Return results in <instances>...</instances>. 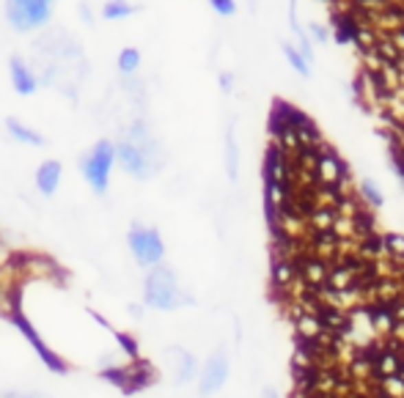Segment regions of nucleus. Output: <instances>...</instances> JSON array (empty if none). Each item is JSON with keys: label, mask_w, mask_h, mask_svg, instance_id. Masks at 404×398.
<instances>
[{"label": "nucleus", "mask_w": 404, "mask_h": 398, "mask_svg": "<svg viewBox=\"0 0 404 398\" xmlns=\"http://www.w3.org/2000/svg\"><path fill=\"white\" fill-rule=\"evenodd\" d=\"M192 294H187L176 277V272L168 264L151 266L143 274V305L157 313H176L187 305H192Z\"/></svg>", "instance_id": "nucleus-1"}, {"label": "nucleus", "mask_w": 404, "mask_h": 398, "mask_svg": "<svg viewBox=\"0 0 404 398\" xmlns=\"http://www.w3.org/2000/svg\"><path fill=\"white\" fill-rule=\"evenodd\" d=\"M113 165H115V145H113V140H107V137L96 140V143L80 156V173H82V178H85V184H88L96 195H104V192H107Z\"/></svg>", "instance_id": "nucleus-2"}, {"label": "nucleus", "mask_w": 404, "mask_h": 398, "mask_svg": "<svg viewBox=\"0 0 404 398\" xmlns=\"http://www.w3.org/2000/svg\"><path fill=\"white\" fill-rule=\"evenodd\" d=\"M8 310H5V316H8V321L16 327V332L30 343V349L36 351V357L47 365V371H52V373H58V376H63V373H69V362L58 354V351H52L47 343H44V338L38 335V329L33 327V321L25 316V310H22V305H19V299H11L8 305H5Z\"/></svg>", "instance_id": "nucleus-3"}, {"label": "nucleus", "mask_w": 404, "mask_h": 398, "mask_svg": "<svg viewBox=\"0 0 404 398\" xmlns=\"http://www.w3.org/2000/svg\"><path fill=\"white\" fill-rule=\"evenodd\" d=\"M228 379H231V351L225 343H217L198 365V376H195L198 398H214L228 384Z\"/></svg>", "instance_id": "nucleus-4"}, {"label": "nucleus", "mask_w": 404, "mask_h": 398, "mask_svg": "<svg viewBox=\"0 0 404 398\" xmlns=\"http://www.w3.org/2000/svg\"><path fill=\"white\" fill-rule=\"evenodd\" d=\"M113 145H115V165L124 173H129L132 178L146 181V178H151L157 173V167H159V162H157V143L137 145V143L121 137Z\"/></svg>", "instance_id": "nucleus-5"}, {"label": "nucleus", "mask_w": 404, "mask_h": 398, "mask_svg": "<svg viewBox=\"0 0 404 398\" xmlns=\"http://www.w3.org/2000/svg\"><path fill=\"white\" fill-rule=\"evenodd\" d=\"M126 247H129V255L135 258V264L140 269H151V266L165 264V242H162V233L157 228H151V225L135 222L126 231Z\"/></svg>", "instance_id": "nucleus-6"}, {"label": "nucleus", "mask_w": 404, "mask_h": 398, "mask_svg": "<svg viewBox=\"0 0 404 398\" xmlns=\"http://www.w3.org/2000/svg\"><path fill=\"white\" fill-rule=\"evenodd\" d=\"M55 0H5V19L14 30H36L49 22Z\"/></svg>", "instance_id": "nucleus-7"}, {"label": "nucleus", "mask_w": 404, "mask_h": 398, "mask_svg": "<svg viewBox=\"0 0 404 398\" xmlns=\"http://www.w3.org/2000/svg\"><path fill=\"white\" fill-rule=\"evenodd\" d=\"M198 357L187 349V346H165L162 351V368L170 376V382L176 387H184L190 382H195L198 376Z\"/></svg>", "instance_id": "nucleus-8"}, {"label": "nucleus", "mask_w": 404, "mask_h": 398, "mask_svg": "<svg viewBox=\"0 0 404 398\" xmlns=\"http://www.w3.org/2000/svg\"><path fill=\"white\" fill-rule=\"evenodd\" d=\"M60 178H63V165L58 159H44L38 167H36V189L44 195V198H52L60 187Z\"/></svg>", "instance_id": "nucleus-9"}, {"label": "nucleus", "mask_w": 404, "mask_h": 398, "mask_svg": "<svg viewBox=\"0 0 404 398\" xmlns=\"http://www.w3.org/2000/svg\"><path fill=\"white\" fill-rule=\"evenodd\" d=\"M8 74H11V85H14V91L19 96H33L38 91V77H36V71L22 58H11Z\"/></svg>", "instance_id": "nucleus-10"}, {"label": "nucleus", "mask_w": 404, "mask_h": 398, "mask_svg": "<svg viewBox=\"0 0 404 398\" xmlns=\"http://www.w3.org/2000/svg\"><path fill=\"white\" fill-rule=\"evenodd\" d=\"M297 272H300V277L311 285V288H316V291H322L324 285H327V274H330V264L327 261H322V258H313V255H305V258H300L297 261Z\"/></svg>", "instance_id": "nucleus-11"}, {"label": "nucleus", "mask_w": 404, "mask_h": 398, "mask_svg": "<svg viewBox=\"0 0 404 398\" xmlns=\"http://www.w3.org/2000/svg\"><path fill=\"white\" fill-rule=\"evenodd\" d=\"M269 277H272V285L275 291H286L297 277V261H286V258H272L269 261Z\"/></svg>", "instance_id": "nucleus-12"}, {"label": "nucleus", "mask_w": 404, "mask_h": 398, "mask_svg": "<svg viewBox=\"0 0 404 398\" xmlns=\"http://www.w3.org/2000/svg\"><path fill=\"white\" fill-rule=\"evenodd\" d=\"M5 132L16 140V143H25V145H33V148H41L47 145V137L36 129H30L27 124H22L19 118H5Z\"/></svg>", "instance_id": "nucleus-13"}, {"label": "nucleus", "mask_w": 404, "mask_h": 398, "mask_svg": "<svg viewBox=\"0 0 404 398\" xmlns=\"http://www.w3.org/2000/svg\"><path fill=\"white\" fill-rule=\"evenodd\" d=\"M366 310H368L374 335H377V338H388V335L393 332V327H396V318H393L390 307H388V305H368Z\"/></svg>", "instance_id": "nucleus-14"}, {"label": "nucleus", "mask_w": 404, "mask_h": 398, "mask_svg": "<svg viewBox=\"0 0 404 398\" xmlns=\"http://www.w3.org/2000/svg\"><path fill=\"white\" fill-rule=\"evenodd\" d=\"M355 195L360 198V203L366 206V209H379L382 203H385V195H382V189H379V184L374 181V178H360L357 181V187H355Z\"/></svg>", "instance_id": "nucleus-15"}, {"label": "nucleus", "mask_w": 404, "mask_h": 398, "mask_svg": "<svg viewBox=\"0 0 404 398\" xmlns=\"http://www.w3.org/2000/svg\"><path fill=\"white\" fill-rule=\"evenodd\" d=\"M225 176L228 181H239V145L234 137V126L225 129Z\"/></svg>", "instance_id": "nucleus-16"}, {"label": "nucleus", "mask_w": 404, "mask_h": 398, "mask_svg": "<svg viewBox=\"0 0 404 398\" xmlns=\"http://www.w3.org/2000/svg\"><path fill=\"white\" fill-rule=\"evenodd\" d=\"M322 332H324V329H322V324H319L316 316L302 313V316L294 318V335H297L300 340H316Z\"/></svg>", "instance_id": "nucleus-17"}, {"label": "nucleus", "mask_w": 404, "mask_h": 398, "mask_svg": "<svg viewBox=\"0 0 404 398\" xmlns=\"http://www.w3.org/2000/svg\"><path fill=\"white\" fill-rule=\"evenodd\" d=\"M379 41V30H374V25H355V33H352V44L366 52V49H374Z\"/></svg>", "instance_id": "nucleus-18"}, {"label": "nucleus", "mask_w": 404, "mask_h": 398, "mask_svg": "<svg viewBox=\"0 0 404 398\" xmlns=\"http://www.w3.org/2000/svg\"><path fill=\"white\" fill-rule=\"evenodd\" d=\"M280 49H283V58L289 60V66H291V69H294V71H297L302 80H308V77H311V63H308V60H305V58H302V55L294 49V44L283 41V44H280Z\"/></svg>", "instance_id": "nucleus-19"}, {"label": "nucleus", "mask_w": 404, "mask_h": 398, "mask_svg": "<svg viewBox=\"0 0 404 398\" xmlns=\"http://www.w3.org/2000/svg\"><path fill=\"white\" fill-rule=\"evenodd\" d=\"M137 11V5L126 3V0H107L102 5V16L104 19H124V16H132Z\"/></svg>", "instance_id": "nucleus-20"}, {"label": "nucleus", "mask_w": 404, "mask_h": 398, "mask_svg": "<svg viewBox=\"0 0 404 398\" xmlns=\"http://www.w3.org/2000/svg\"><path fill=\"white\" fill-rule=\"evenodd\" d=\"M137 66H140V49H135V47H124V49L118 52V71L129 77V74L137 71Z\"/></svg>", "instance_id": "nucleus-21"}, {"label": "nucleus", "mask_w": 404, "mask_h": 398, "mask_svg": "<svg viewBox=\"0 0 404 398\" xmlns=\"http://www.w3.org/2000/svg\"><path fill=\"white\" fill-rule=\"evenodd\" d=\"M382 244H385L388 258L404 261V236L401 233H382Z\"/></svg>", "instance_id": "nucleus-22"}, {"label": "nucleus", "mask_w": 404, "mask_h": 398, "mask_svg": "<svg viewBox=\"0 0 404 398\" xmlns=\"http://www.w3.org/2000/svg\"><path fill=\"white\" fill-rule=\"evenodd\" d=\"M377 387L388 395V398H404V379L401 376H385L377 382Z\"/></svg>", "instance_id": "nucleus-23"}, {"label": "nucleus", "mask_w": 404, "mask_h": 398, "mask_svg": "<svg viewBox=\"0 0 404 398\" xmlns=\"http://www.w3.org/2000/svg\"><path fill=\"white\" fill-rule=\"evenodd\" d=\"M305 33H308L311 44H327V41H330V27L322 25V22H311Z\"/></svg>", "instance_id": "nucleus-24"}, {"label": "nucleus", "mask_w": 404, "mask_h": 398, "mask_svg": "<svg viewBox=\"0 0 404 398\" xmlns=\"http://www.w3.org/2000/svg\"><path fill=\"white\" fill-rule=\"evenodd\" d=\"M209 5L220 16H234L236 14V0H209Z\"/></svg>", "instance_id": "nucleus-25"}, {"label": "nucleus", "mask_w": 404, "mask_h": 398, "mask_svg": "<svg viewBox=\"0 0 404 398\" xmlns=\"http://www.w3.org/2000/svg\"><path fill=\"white\" fill-rule=\"evenodd\" d=\"M0 398H49V395L38 393V390H3Z\"/></svg>", "instance_id": "nucleus-26"}, {"label": "nucleus", "mask_w": 404, "mask_h": 398, "mask_svg": "<svg viewBox=\"0 0 404 398\" xmlns=\"http://www.w3.org/2000/svg\"><path fill=\"white\" fill-rule=\"evenodd\" d=\"M289 27H291V33L294 36H300L305 27L297 22V0H289Z\"/></svg>", "instance_id": "nucleus-27"}, {"label": "nucleus", "mask_w": 404, "mask_h": 398, "mask_svg": "<svg viewBox=\"0 0 404 398\" xmlns=\"http://www.w3.org/2000/svg\"><path fill=\"white\" fill-rule=\"evenodd\" d=\"M388 38H390V44L399 49V55H404V27L390 30V33H388Z\"/></svg>", "instance_id": "nucleus-28"}, {"label": "nucleus", "mask_w": 404, "mask_h": 398, "mask_svg": "<svg viewBox=\"0 0 404 398\" xmlns=\"http://www.w3.org/2000/svg\"><path fill=\"white\" fill-rule=\"evenodd\" d=\"M261 398H280V393H278V387L264 384V387H261Z\"/></svg>", "instance_id": "nucleus-29"}, {"label": "nucleus", "mask_w": 404, "mask_h": 398, "mask_svg": "<svg viewBox=\"0 0 404 398\" xmlns=\"http://www.w3.org/2000/svg\"><path fill=\"white\" fill-rule=\"evenodd\" d=\"M231 82H234V77H231L228 71H223V74H220V88H223V91H231Z\"/></svg>", "instance_id": "nucleus-30"}, {"label": "nucleus", "mask_w": 404, "mask_h": 398, "mask_svg": "<svg viewBox=\"0 0 404 398\" xmlns=\"http://www.w3.org/2000/svg\"><path fill=\"white\" fill-rule=\"evenodd\" d=\"M333 3H355V0H333Z\"/></svg>", "instance_id": "nucleus-31"}, {"label": "nucleus", "mask_w": 404, "mask_h": 398, "mask_svg": "<svg viewBox=\"0 0 404 398\" xmlns=\"http://www.w3.org/2000/svg\"><path fill=\"white\" fill-rule=\"evenodd\" d=\"M324 3H333V0H324Z\"/></svg>", "instance_id": "nucleus-32"}]
</instances>
